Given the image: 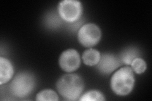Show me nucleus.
Here are the masks:
<instances>
[{"mask_svg":"<svg viewBox=\"0 0 152 101\" xmlns=\"http://www.w3.org/2000/svg\"><path fill=\"white\" fill-rule=\"evenodd\" d=\"M48 25L50 27H57L60 25L61 20L56 14H52L48 16L47 18Z\"/></svg>","mask_w":152,"mask_h":101,"instance_id":"nucleus-14","label":"nucleus"},{"mask_svg":"<svg viewBox=\"0 0 152 101\" xmlns=\"http://www.w3.org/2000/svg\"><path fill=\"white\" fill-rule=\"evenodd\" d=\"M79 100L82 101H102L105 100V99H104L103 94L99 91L90 90L82 95V97L79 98Z\"/></svg>","mask_w":152,"mask_h":101,"instance_id":"nucleus-12","label":"nucleus"},{"mask_svg":"<svg viewBox=\"0 0 152 101\" xmlns=\"http://www.w3.org/2000/svg\"><path fill=\"white\" fill-rule=\"evenodd\" d=\"M35 78L29 72L18 73L10 84L11 93L17 97L23 98L29 95L34 89Z\"/></svg>","mask_w":152,"mask_h":101,"instance_id":"nucleus-3","label":"nucleus"},{"mask_svg":"<svg viewBox=\"0 0 152 101\" xmlns=\"http://www.w3.org/2000/svg\"><path fill=\"white\" fill-rule=\"evenodd\" d=\"M59 65L66 72H72L80 65V57L77 51L69 49L64 51L60 56Z\"/></svg>","mask_w":152,"mask_h":101,"instance_id":"nucleus-6","label":"nucleus"},{"mask_svg":"<svg viewBox=\"0 0 152 101\" xmlns=\"http://www.w3.org/2000/svg\"><path fill=\"white\" fill-rule=\"evenodd\" d=\"M13 75V68L12 62L4 57H0V84H6Z\"/></svg>","mask_w":152,"mask_h":101,"instance_id":"nucleus-8","label":"nucleus"},{"mask_svg":"<svg viewBox=\"0 0 152 101\" xmlns=\"http://www.w3.org/2000/svg\"><path fill=\"white\" fill-rule=\"evenodd\" d=\"M58 14L65 21L73 23L78 20L82 15L81 3L76 0H64L61 1L58 7Z\"/></svg>","mask_w":152,"mask_h":101,"instance_id":"nucleus-4","label":"nucleus"},{"mask_svg":"<svg viewBox=\"0 0 152 101\" xmlns=\"http://www.w3.org/2000/svg\"><path fill=\"white\" fill-rule=\"evenodd\" d=\"M78 40L83 46L91 47L97 44L102 37V32L98 25L87 23L79 28Z\"/></svg>","mask_w":152,"mask_h":101,"instance_id":"nucleus-5","label":"nucleus"},{"mask_svg":"<svg viewBox=\"0 0 152 101\" xmlns=\"http://www.w3.org/2000/svg\"><path fill=\"white\" fill-rule=\"evenodd\" d=\"M133 70L129 66L122 67L113 75L110 86L113 92L118 95H126L131 92L134 85Z\"/></svg>","mask_w":152,"mask_h":101,"instance_id":"nucleus-2","label":"nucleus"},{"mask_svg":"<svg viewBox=\"0 0 152 101\" xmlns=\"http://www.w3.org/2000/svg\"><path fill=\"white\" fill-rule=\"evenodd\" d=\"M101 54L98 51L94 49H89L83 52L82 58L85 65L94 66L98 63Z\"/></svg>","mask_w":152,"mask_h":101,"instance_id":"nucleus-10","label":"nucleus"},{"mask_svg":"<svg viewBox=\"0 0 152 101\" xmlns=\"http://www.w3.org/2000/svg\"><path fill=\"white\" fill-rule=\"evenodd\" d=\"M118 56L122 64L129 65L134 59L140 57V51L135 47H128L124 49Z\"/></svg>","mask_w":152,"mask_h":101,"instance_id":"nucleus-9","label":"nucleus"},{"mask_svg":"<svg viewBox=\"0 0 152 101\" xmlns=\"http://www.w3.org/2000/svg\"><path fill=\"white\" fill-rule=\"evenodd\" d=\"M122 62L118 56L112 53L103 54L97 64V68L102 74H110L118 68Z\"/></svg>","mask_w":152,"mask_h":101,"instance_id":"nucleus-7","label":"nucleus"},{"mask_svg":"<svg viewBox=\"0 0 152 101\" xmlns=\"http://www.w3.org/2000/svg\"><path fill=\"white\" fill-rule=\"evenodd\" d=\"M131 68L137 74L144 73L146 69V62L141 57H137L132 61L131 64Z\"/></svg>","mask_w":152,"mask_h":101,"instance_id":"nucleus-13","label":"nucleus"},{"mask_svg":"<svg viewBox=\"0 0 152 101\" xmlns=\"http://www.w3.org/2000/svg\"><path fill=\"white\" fill-rule=\"evenodd\" d=\"M36 100H53L56 101L58 100L57 94L54 90L51 89H45L41 91L36 95Z\"/></svg>","mask_w":152,"mask_h":101,"instance_id":"nucleus-11","label":"nucleus"},{"mask_svg":"<svg viewBox=\"0 0 152 101\" xmlns=\"http://www.w3.org/2000/svg\"><path fill=\"white\" fill-rule=\"evenodd\" d=\"M84 87L83 80L76 74L64 75L56 82V89L59 94L67 100H76L79 99Z\"/></svg>","mask_w":152,"mask_h":101,"instance_id":"nucleus-1","label":"nucleus"}]
</instances>
